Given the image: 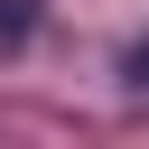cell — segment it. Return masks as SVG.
Instances as JSON below:
<instances>
[{
	"instance_id": "cell-1",
	"label": "cell",
	"mask_w": 149,
	"mask_h": 149,
	"mask_svg": "<svg viewBox=\"0 0 149 149\" xmlns=\"http://www.w3.org/2000/svg\"><path fill=\"white\" fill-rule=\"evenodd\" d=\"M130 74H140V84H149V37H140V56H130Z\"/></svg>"
}]
</instances>
